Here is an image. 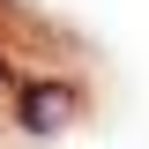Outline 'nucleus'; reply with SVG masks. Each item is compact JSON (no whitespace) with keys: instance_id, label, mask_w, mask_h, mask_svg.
Here are the masks:
<instances>
[{"instance_id":"1","label":"nucleus","mask_w":149,"mask_h":149,"mask_svg":"<svg viewBox=\"0 0 149 149\" xmlns=\"http://www.w3.org/2000/svg\"><path fill=\"white\" fill-rule=\"evenodd\" d=\"M74 112H82V90H74L67 74H22L15 82V127L30 142H52Z\"/></svg>"}]
</instances>
